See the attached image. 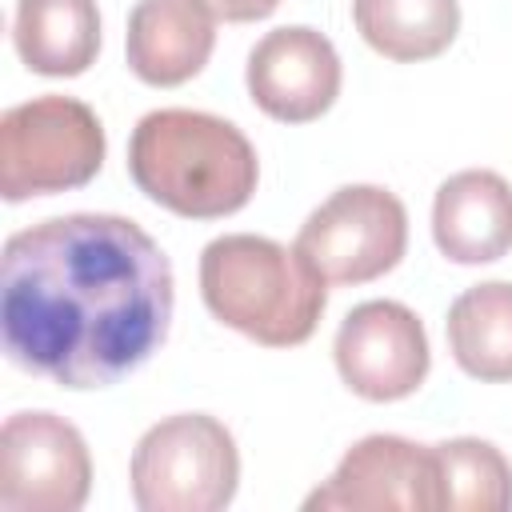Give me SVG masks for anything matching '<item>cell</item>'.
Masks as SVG:
<instances>
[{
    "label": "cell",
    "instance_id": "6da1fadb",
    "mask_svg": "<svg viewBox=\"0 0 512 512\" xmlns=\"http://www.w3.org/2000/svg\"><path fill=\"white\" fill-rule=\"evenodd\" d=\"M172 264L128 216L68 212L20 228L0 256V340L60 388L136 372L172 324Z\"/></svg>",
    "mask_w": 512,
    "mask_h": 512
},
{
    "label": "cell",
    "instance_id": "7a4b0ae2",
    "mask_svg": "<svg viewBox=\"0 0 512 512\" xmlns=\"http://www.w3.org/2000/svg\"><path fill=\"white\" fill-rule=\"evenodd\" d=\"M128 172L160 208L188 220H220L252 200L260 160L232 120L196 108H156L132 128Z\"/></svg>",
    "mask_w": 512,
    "mask_h": 512
},
{
    "label": "cell",
    "instance_id": "3957f363",
    "mask_svg": "<svg viewBox=\"0 0 512 512\" xmlns=\"http://www.w3.org/2000/svg\"><path fill=\"white\" fill-rule=\"evenodd\" d=\"M200 296L208 312L264 348L304 344L328 304V280L292 248L228 232L200 252Z\"/></svg>",
    "mask_w": 512,
    "mask_h": 512
},
{
    "label": "cell",
    "instance_id": "277c9868",
    "mask_svg": "<svg viewBox=\"0 0 512 512\" xmlns=\"http://www.w3.org/2000/svg\"><path fill=\"white\" fill-rule=\"evenodd\" d=\"M100 116L72 96H32L0 116V196L8 204L84 188L104 164Z\"/></svg>",
    "mask_w": 512,
    "mask_h": 512
},
{
    "label": "cell",
    "instance_id": "5b68a950",
    "mask_svg": "<svg viewBox=\"0 0 512 512\" xmlns=\"http://www.w3.org/2000/svg\"><path fill=\"white\" fill-rule=\"evenodd\" d=\"M240 484L232 432L208 412L152 424L132 452V500L140 512H220Z\"/></svg>",
    "mask_w": 512,
    "mask_h": 512
},
{
    "label": "cell",
    "instance_id": "8992f818",
    "mask_svg": "<svg viewBox=\"0 0 512 512\" xmlns=\"http://www.w3.org/2000/svg\"><path fill=\"white\" fill-rule=\"evenodd\" d=\"M408 212L380 184L336 188L296 232V252L328 284H368L400 264Z\"/></svg>",
    "mask_w": 512,
    "mask_h": 512
},
{
    "label": "cell",
    "instance_id": "52a82bcc",
    "mask_svg": "<svg viewBox=\"0 0 512 512\" xmlns=\"http://www.w3.org/2000/svg\"><path fill=\"white\" fill-rule=\"evenodd\" d=\"M92 488L88 444L56 412H16L0 428V508L76 512Z\"/></svg>",
    "mask_w": 512,
    "mask_h": 512
},
{
    "label": "cell",
    "instance_id": "ba28073f",
    "mask_svg": "<svg viewBox=\"0 0 512 512\" xmlns=\"http://www.w3.org/2000/svg\"><path fill=\"white\" fill-rule=\"evenodd\" d=\"M308 512H436L440 464L436 448L392 432L356 440L336 472L304 500Z\"/></svg>",
    "mask_w": 512,
    "mask_h": 512
},
{
    "label": "cell",
    "instance_id": "9c48e42d",
    "mask_svg": "<svg viewBox=\"0 0 512 512\" xmlns=\"http://www.w3.org/2000/svg\"><path fill=\"white\" fill-rule=\"evenodd\" d=\"M340 380L372 404H392L412 396L432 364L424 324L400 300H364L356 304L332 340Z\"/></svg>",
    "mask_w": 512,
    "mask_h": 512
},
{
    "label": "cell",
    "instance_id": "30bf717a",
    "mask_svg": "<svg viewBox=\"0 0 512 512\" xmlns=\"http://www.w3.org/2000/svg\"><path fill=\"white\" fill-rule=\"evenodd\" d=\"M244 80L264 116L280 124H308L340 96V56L324 32L284 24L256 40Z\"/></svg>",
    "mask_w": 512,
    "mask_h": 512
},
{
    "label": "cell",
    "instance_id": "8fae6325",
    "mask_svg": "<svg viewBox=\"0 0 512 512\" xmlns=\"http://www.w3.org/2000/svg\"><path fill=\"white\" fill-rule=\"evenodd\" d=\"M216 48V16L204 0H136L128 12V68L152 88L192 80Z\"/></svg>",
    "mask_w": 512,
    "mask_h": 512
},
{
    "label": "cell",
    "instance_id": "7c38bea8",
    "mask_svg": "<svg viewBox=\"0 0 512 512\" xmlns=\"http://www.w3.org/2000/svg\"><path fill=\"white\" fill-rule=\"evenodd\" d=\"M436 248L456 264H492L512 248V184L492 168H464L436 188Z\"/></svg>",
    "mask_w": 512,
    "mask_h": 512
},
{
    "label": "cell",
    "instance_id": "4fadbf2b",
    "mask_svg": "<svg viewBox=\"0 0 512 512\" xmlns=\"http://www.w3.org/2000/svg\"><path fill=\"white\" fill-rule=\"evenodd\" d=\"M16 56L40 76H80L100 52L96 0H16Z\"/></svg>",
    "mask_w": 512,
    "mask_h": 512
},
{
    "label": "cell",
    "instance_id": "5bb4252c",
    "mask_svg": "<svg viewBox=\"0 0 512 512\" xmlns=\"http://www.w3.org/2000/svg\"><path fill=\"white\" fill-rule=\"evenodd\" d=\"M452 360L484 384L512 380V280H488L460 292L444 320Z\"/></svg>",
    "mask_w": 512,
    "mask_h": 512
},
{
    "label": "cell",
    "instance_id": "9a60e30c",
    "mask_svg": "<svg viewBox=\"0 0 512 512\" xmlns=\"http://www.w3.org/2000/svg\"><path fill=\"white\" fill-rule=\"evenodd\" d=\"M356 32L388 60L416 64L440 56L460 32L456 0H352Z\"/></svg>",
    "mask_w": 512,
    "mask_h": 512
},
{
    "label": "cell",
    "instance_id": "2e32d148",
    "mask_svg": "<svg viewBox=\"0 0 512 512\" xmlns=\"http://www.w3.org/2000/svg\"><path fill=\"white\" fill-rule=\"evenodd\" d=\"M432 448L440 464V508H456V512L512 508V464L496 444L476 436H456Z\"/></svg>",
    "mask_w": 512,
    "mask_h": 512
},
{
    "label": "cell",
    "instance_id": "e0dca14e",
    "mask_svg": "<svg viewBox=\"0 0 512 512\" xmlns=\"http://www.w3.org/2000/svg\"><path fill=\"white\" fill-rule=\"evenodd\" d=\"M212 8L216 20L224 24H248V20H264L276 12L280 0H204Z\"/></svg>",
    "mask_w": 512,
    "mask_h": 512
}]
</instances>
